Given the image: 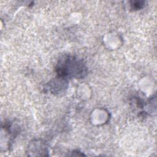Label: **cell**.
Returning a JSON list of instances; mask_svg holds the SVG:
<instances>
[{
    "label": "cell",
    "instance_id": "cell-1",
    "mask_svg": "<svg viewBox=\"0 0 157 157\" xmlns=\"http://www.w3.org/2000/svg\"><path fill=\"white\" fill-rule=\"evenodd\" d=\"M56 70L58 76L63 78L67 77L83 78L87 73L86 67L81 61L68 56L59 59Z\"/></svg>",
    "mask_w": 157,
    "mask_h": 157
},
{
    "label": "cell",
    "instance_id": "cell-2",
    "mask_svg": "<svg viewBox=\"0 0 157 157\" xmlns=\"http://www.w3.org/2000/svg\"><path fill=\"white\" fill-rule=\"evenodd\" d=\"M144 1H134L132 2L131 6L133 7V8L137 10V9H140L142 8L143 6H144Z\"/></svg>",
    "mask_w": 157,
    "mask_h": 157
}]
</instances>
